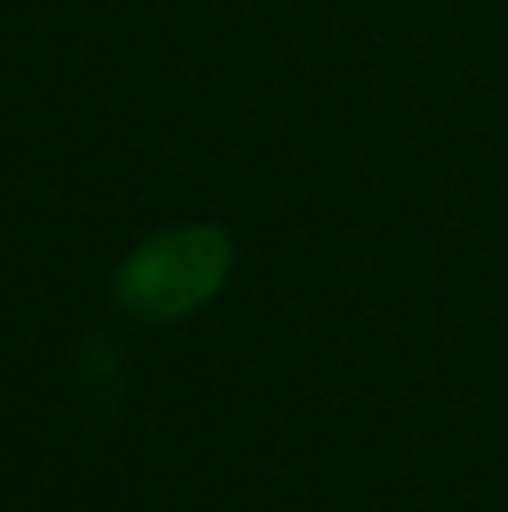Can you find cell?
Masks as SVG:
<instances>
[{"label": "cell", "instance_id": "obj_1", "mask_svg": "<svg viewBox=\"0 0 508 512\" xmlns=\"http://www.w3.org/2000/svg\"><path fill=\"white\" fill-rule=\"evenodd\" d=\"M230 248L216 230H176L144 243L117 274V306L140 319H171L216 292Z\"/></svg>", "mask_w": 508, "mask_h": 512}, {"label": "cell", "instance_id": "obj_2", "mask_svg": "<svg viewBox=\"0 0 508 512\" xmlns=\"http://www.w3.org/2000/svg\"><path fill=\"white\" fill-rule=\"evenodd\" d=\"M81 396L95 414H113L117 405V355L104 342H90L81 351Z\"/></svg>", "mask_w": 508, "mask_h": 512}]
</instances>
